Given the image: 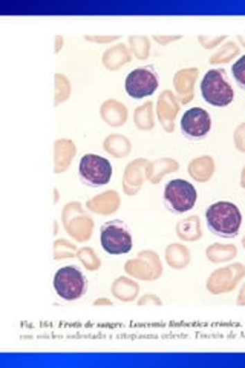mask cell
I'll return each instance as SVG.
<instances>
[{
	"instance_id": "cell-1",
	"label": "cell",
	"mask_w": 245,
	"mask_h": 368,
	"mask_svg": "<svg viewBox=\"0 0 245 368\" xmlns=\"http://www.w3.org/2000/svg\"><path fill=\"white\" fill-rule=\"evenodd\" d=\"M206 220L216 236L235 238L242 225V213L239 207L230 201H218L207 209Z\"/></svg>"
},
{
	"instance_id": "cell-2",
	"label": "cell",
	"mask_w": 245,
	"mask_h": 368,
	"mask_svg": "<svg viewBox=\"0 0 245 368\" xmlns=\"http://www.w3.org/2000/svg\"><path fill=\"white\" fill-rule=\"evenodd\" d=\"M201 96L206 103L216 107H226L233 103L235 91L224 69H210L207 72L201 82Z\"/></svg>"
},
{
	"instance_id": "cell-3",
	"label": "cell",
	"mask_w": 245,
	"mask_h": 368,
	"mask_svg": "<svg viewBox=\"0 0 245 368\" xmlns=\"http://www.w3.org/2000/svg\"><path fill=\"white\" fill-rule=\"evenodd\" d=\"M100 243L109 255H126L132 250V234L121 220L107 221L100 229Z\"/></svg>"
},
{
	"instance_id": "cell-4",
	"label": "cell",
	"mask_w": 245,
	"mask_h": 368,
	"mask_svg": "<svg viewBox=\"0 0 245 368\" xmlns=\"http://www.w3.org/2000/svg\"><path fill=\"white\" fill-rule=\"evenodd\" d=\"M198 201V191L192 183L176 178L165 184L164 203L169 211L183 215L192 211Z\"/></svg>"
},
{
	"instance_id": "cell-5",
	"label": "cell",
	"mask_w": 245,
	"mask_h": 368,
	"mask_svg": "<svg viewBox=\"0 0 245 368\" xmlns=\"http://www.w3.org/2000/svg\"><path fill=\"white\" fill-rule=\"evenodd\" d=\"M54 288L62 299L77 301L88 290V281L77 265H64L55 273Z\"/></svg>"
},
{
	"instance_id": "cell-6",
	"label": "cell",
	"mask_w": 245,
	"mask_h": 368,
	"mask_svg": "<svg viewBox=\"0 0 245 368\" xmlns=\"http://www.w3.org/2000/svg\"><path fill=\"white\" fill-rule=\"evenodd\" d=\"M114 168L109 160L97 154H86L78 163V175L89 187H100L111 182Z\"/></svg>"
},
{
	"instance_id": "cell-7",
	"label": "cell",
	"mask_w": 245,
	"mask_h": 368,
	"mask_svg": "<svg viewBox=\"0 0 245 368\" xmlns=\"http://www.w3.org/2000/svg\"><path fill=\"white\" fill-rule=\"evenodd\" d=\"M62 222L69 236L74 238L75 241L84 243L91 240L93 221L91 216L84 212V209L80 203H68L64 206Z\"/></svg>"
},
{
	"instance_id": "cell-8",
	"label": "cell",
	"mask_w": 245,
	"mask_h": 368,
	"mask_svg": "<svg viewBox=\"0 0 245 368\" xmlns=\"http://www.w3.org/2000/svg\"><path fill=\"white\" fill-rule=\"evenodd\" d=\"M160 82L154 67H141L131 71L126 77L125 89L132 98H147L158 89Z\"/></svg>"
},
{
	"instance_id": "cell-9",
	"label": "cell",
	"mask_w": 245,
	"mask_h": 368,
	"mask_svg": "<svg viewBox=\"0 0 245 368\" xmlns=\"http://www.w3.org/2000/svg\"><path fill=\"white\" fill-rule=\"evenodd\" d=\"M245 277V265L241 263L230 264L215 270L207 279V290L213 295L233 292Z\"/></svg>"
},
{
	"instance_id": "cell-10",
	"label": "cell",
	"mask_w": 245,
	"mask_h": 368,
	"mask_svg": "<svg viewBox=\"0 0 245 368\" xmlns=\"http://www.w3.org/2000/svg\"><path fill=\"white\" fill-rule=\"evenodd\" d=\"M125 270L135 279L155 281L163 275V264L154 250H144L135 259L126 263Z\"/></svg>"
},
{
	"instance_id": "cell-11",
	"label": "cell",
	"mask_w": 245,
	"mask_h": 368,
	"mask_svg": "<svg viewBox=\"0 0 245 368\" xmlns=\"http://www.w3.org/2000/svg\"><path fill=\"white\" fill-rule=\"evenodd\" d=\"M181 131L187 140L201 141L212 131V117L203 107H190L181 117Z\"/></svg>"
},
{
	"instance_id": "cell-12",
	"label": "cell",
	"mask_w": 245,
	"mask_h": 368,
	"mask_svg": "<svg viewBox=\"0 0 245 368\" xmlns=\"http://www.w3.org/2000/svg\"><path fill=\"white\" fill-rule=\"evenodd\" d=\"M179 103L176 96L172 91H163L156 103V115L165 132L175 131V120L179 112Z\"/></svg>"
},
{
	"instance_id": "cell-13",
	"label": "cell",
	"mask_w": 245,
	"mask_h": 368,
	"mask_svg": "<svg viewBox=\"0 0 245 368\" xmlns=\"http://www.w3.org/2000/svg\"><path fill=\"white\" fill-rule=\"evenodd\" d=\"M199 74L198 68H184L179 69L174 77V86L176 98L181 105L190 103L194 98V83Z\"/></svg>"
},
{
	"instance_id": "cell-14",
	"label": "cell",
	"mask_w": 245,
	"mask_h": 368,
	"mask_svg": "<svg viewBox=\"0 0 245 368\" xmlns=\"http://www.w3.org/2000/svg\"><path fill=\"white\" fill-rule=\"evenodd\" d=\"M150 161L146 158H138L132 163H129L122 174V187L127 195H136L143 187L144 179H146V169Z\"/></svg>"
},
{
	"instance_id": "cell-15",
	"label": "cell",
	"mask_w": 245,
	"mask_h": 368,
	"mask_svg": "<svg viewBox=\"0 0 245 368\" xmlns=\"http://www.w3.org/2000/svg\"><path fill=\"white\" fill-rule=\"evenodd\" d=\"M77 154L75 144L68 139H59L54 143V172L63 174Z\"/></svg>"
},
{
	"instance_id": "cell-16",
	"label": "cell",
	"mask_w": 245,
	"mask_h": 368,
	"mask_svg": "<svg viewBox=\"0 0 245 368\" xmlns=\"http://www.w3.org/2000/svg\"><path fill=\"white\" fill-rule=\"evenodd\" d=\"M120 197L115 191H106L103 193L97 195V197L91 198L86 207L89 209L91 212L98 213V215H112L118 211L120 207Z\"/></svg>"
},
{
	"instance_id": "cell-17",
	"label": "cell",
	"mask_w": 245,
	"mask_h": 368,
	"mask_svg": "<svg viewBox=\"0 0 245 368\" xmlns=\"http://www.w3.org/2000/svg\"><path fill=\"white\" fill-rule=\"evenodd\" d=\"M100 115H102L103 121L106 125H109L112 128L122 126L127 121L129 112L126 105H122L118 100H107L100 107Z\"/></svg>"
},
{
	"instance_id": "cell-18",
	"label": "cell",
	"mask_w": 245,
	"mask_h": 368,
	"mask_svg": "<svg viewBox=\"0 0 245 368\" xmlns=\"http://www.w3.org/2000/svg\"><path fill=\"white\" fill-rule=\"evenodd\" d=\"M132 55L129 51L125 43H117L115 46H111L109 49H106L102 62L105 64L106 69L109 71H117L120 68L125 67V64L131 63Z\"/></svg>"
},
{
	"instance_id": "cell-19",
	"label": "cell",
	"mask_w": 245,
	"mask_h": 368,
	"mask_svg": "<svg viewBox=\"0 0 245 368\" xmlns=\"http://www.w3.org/2000/svg\"><path fill=\"white\" fill-rule=\"evenodd\" d=\"M178 169L179 163L174 160V158H160V160L149 163L146 169V178L152 184H158L165 175L170 174V172L174 174V172H178Z\"/></svg>"
},
{
	"instance_id": "cell-20",
	"label": "cell",
	"mask_w": 245,
	"mask_h": 368,
	"mask_svg": "<svg viewBox=\"0 0 245 368\" xmlns=\"http://www.w3.org/2000/svg\"><path fill=\"white\" fill-rule=\"evenodd\" d=\"M175 232L179 240L193 243L199 241L203 238V227H201V220L198 215H190L187 218L178 221Z\"/></svg>"
},
{
	"instance_id": "cell-21",
	"label": "cell",
	"mask_w": 245,
	"mask_h": 368,
	"mask_svg": "<svg viewBox=\"0 0 245 368\" xmlns=\"http://www.w3.org/2000/svg\"><path fill=\"white\" fill-rule=\"evenodd\" d=\"M189 175L198 183H207L215 174V161L210 155L194 158L189 163Z\"/></svg>"
},
{
	"instance_id": "cell-22",
	"label": "cell",
	"mask_w": 245,
	"mask_h": 368,
	"mask_svg": "<svg viewBox=\"0 0 245 368\" xmlns=\"http://www.w3.org/2000/svg\"><path fill=\"white\" fill-rule=\"evenodd\" d=\"M111 292L117 299L122 302H131V301H135V298L138 297L140 286L131 278L120 277L114 281Z\"/></svg>"
},
{
	"instance_id": "cell-23",
	"label": "cell",
	"mask_w": 245,
	"mask_h": 368,
	"mask_svg": "<svg viewBox=\"0 0 245 368\" xmlns=\"http://www.w3.org/2000/svg\"><path fill=\"white\" fill-rule=\"evenodd\" d=\"M165 261L175 270H183L190 264V250L183 244H169L165 249Z\"/></svg>"
},
{
	"instance_id": "cell-24",
	"label": "cell",
	"mask_w": 245,
	"mask_h": 368,
	"mask_svg": "<svg viewBox=\"0 0 245 368\" xmlns=\"http://www.w3.org/2000/svg\"><path fill=\"white\" fill-rule=\"evenodd\" d=\"M103 149L107 154L115 157V158H125L132 150V144L129 141L125 135L121 134H112L109 137H106L103 141Z\"/></svg>"
},
{
	"instance_id": "cell-25",
	"label": "cell",
	"mask_w": 245,
	"mask_h": 368,
	"mask_svg": "<svg viewBox=\"0 0 245 368\" xmlns=\"http://www.w3.org/2000/svg\"><path fill=\"white\" fill-rule=\"evenodd\" d=\"M237 255V249L233 244H221L215 243L212 245H208L206 250V256L210 263L219 264V263H227L230 259H233Z\"/></svg>"
},
{
	"instance_id": "cell-26",
	"label": "cell",
	"mask_w": 245,
	"mask_h": 368,
	"mask_svg": "<svg viewBox=\"0 0 245 368\" xmlns=\"http://www.w3.org/2000/svg\"><path fill=\"white\" fill-rule=\"evenodd\" d=\"M134 123L140 131H152L155 126V117H154V103L150 102V100L136 107L134 114Z\"/></svg>"
},
{
	"instance_id": "cell-27",
	"label": "cell",
	"mask_w": 245,
	"mask_h": 368,
	"mask_svg": "<svg viewBox=\"0 0 245 368\" xmlns=\"http://www.w3.org/2000/svg\"><path fill=\"white\" fill-rule=\"evenodd\" d=\"M241 49L237 46V43L235 42H227L224 45L221 46L219 51H216L210 59H208V63L210 64H221V63H227L230 60H233L235 57L239 55Z\"/></svg>"
},
{
	"instance_id": "cell-28",
	"label": "cell",
	"mask_w": 245,
	"mask_h": 368,
	"mask_svg": "<svg viewBox=\"0 0 245 368\" xmlns=\"http://www.w3.org/2000/svg\"><path fill=\"white\" fill-rule=\"evenodd\" d=\"M129 45H131V51L138 60H147L150 55V40L144 35H132L129 37Z\"/></svg>"
},
{
	"instance_id": "cell-29",
	"label": "cell",
	"mask_w": 245,
	"mask_h": 368,
	"mask_svg": "<svg viewBox=\"0 0 245 368\" xmlns=\"http://www.w3.org/2000/svg\"><path fill=\"white\" fill-rule=\"evenodd\" d=\"M71 96V83L68 80V77H64L63 74H55V106H59L62 103L66 102Z\"/></svg>"
},
{
	"instance_id": "cell-30",
	"label": "cell",
	"mask_w": 245,
	"mask_h": 368,
	"mask_svg": "<svg viewBox=\"0 0 245 368\" xmlns=\"http://www.w3.org/2000/svg\"><path fill=\"white\" fill-rule=\"evenodd\" d=\"M77 258L80 259V263L88 269L89 272H96L100 269V265H102V261H100V258L96 255V252H93L91 247H83L77 252Z\"/></svg>"
},
{
	"instance_id": "cell-31",
	"label": "cell",
	"mask_w": 245,
	"mask_h": 368,
	"mask_svg": "<svg viewBox=\"0 0 245 368\" xmlns=\"http://www.w3.org/2000/svg\"><path fill=\"white\" fill-rule=\"evenodd\" d=\"M77 245L66 240H57L54 243V259H68V258H74L77 256Z\"/></svg>"
},
{
	"instance_id": "cell-32",
	"label": "cell",
	"mask_w": 245,
	"mask_h": 368,
	"mask_svg": "<svg viewBox=\"0 0 245 368\" xmlns=\"http://www.w3.org/2000/svg\"><path fill=\"white\" fill-rule=\"evenodd\" d=\"M232 74L235 82L241 86L242 89H245V55L239 57L232 67Z\"/></svg>"
},
{
	"instance_id": "cell-33",
	"label": "cell",
	"mask_w": 245,
	"mask_h": 368,
	"mask_svg": "<svg viewBox=\"0 0 245 368\" xmlns=\"http://www.w3.org/2000/svg\"><path fill=\"white\" fill-rule=\"evenodd\" d=\"M233 139H235V146L237 148V150L245 154V121L236 128Z\"/></svg>"
},
{
	"instance_id": "cell-34",
	"label": "cell",
	"mask_w": 245,
	"mask_h": 368,
	"mask_svg": "<svg viewBox=\"0 0 245 368\" xmlns=\"http://www.w3.org/2000/svg\"><path fill=\"white\" fill-rule=\"evenodd\" d=\"M198 40L206 49H213L218 45H221L222 42H226V35H216V37H206V35H199Z\"/></svg>"
},
{
	"instance_id": "cell-35",
	"label": "cell",
	"mask_w": 245,
	"mask_h": 368,
	"mask_svg": "<svg viewBox=\"0 0 245 368\" xmlns=\"http://www.w3.org/2000/svg\"><path fill=\"white\" fill-rule=\"evenodd\" d=\"M138 306H163V301L155 297V295L152 293H147V295H144L143 298L138 299Z\"/></svg>"
},
{
	"instance_id": "cell-36",
	"label": "cell",
	"mask_w": 245,
	"mask_h": 368,
	"mask_svg": "<svg viewBox=\"0 0 245 368\" xmlns=\"http://www.w3.org/2000/svg\"><path fill=\"white\" fill-rule=\"evenodd\" d=\"M84 40L96 43H112L118 40V35H100V37H96V35H84Z\"/></svg>"
},
{
	"instance_id": "cell-37",
	"label": "cell",
	"mask_w": 245,
	"mask_h": 368,
	"mask_svg": "<svg viewBox=\"0 0 245 368\" xmlns=\"http://www.w3.org/2000/svg\"><path fill=\"white\" fill-rule=\"evenodd\" d=\"M181 39V35H154V40L160 45H169L172 42H176Z\"/></svg>"
},
{
	"instance_id": "cell-38",
	"label": "cell",
	"mask_w": 245,
	"mask_h": 368,
	"mask_svg": "<svg viewBox=\"0 0 245 368\" xmlns=\"http://www.w3.org/2000/svg\"><path fill=\"white\" fill-rule=\"evenodd\" d=\"M93 306H107V307H112V301L111 299H106V298H100V299H96L93 301Z\"/></svg>"
},
{
	"instance_id": "cell-39",
	"label": "cell",
	"mask_w": 245,
	"mask_h": 368,
	"mask_svg": "<svg viewBox=\"0 0 245 368\" xmlns=\"http://www.w3.org/2000/svg\"><path fill=\"white\" fill-rule=\"evenodd\" d=\"M236 304L237 306H245V284L241 287V292H239V297H237Z\"/></svg>"
},
{
	"instance_id": "cell-40",
	"label": "cell",
	"mask_w": 245,
	"mask_h": 368,
	"mask_svg": "<svg viewBox=\"0 0 245 368\" xmlns=\"http://www.w3.org/2000/svg\"><path fill=\"white\" fill-rule=\"evenodd\" d=\"M62 48H63V37L62 35H57L55 37V54H59Z\"/></svg>"
},
{
	"instance_id": "cell-41",
	"label": "cell",
	"mask_w": 245,
	"mask_h": 368,
	"mask_svg": "<svg viewBox=\"0 0 245 368\" xmlns=\"http://www.w3.org/2000/svg\"><path fill=\"white\" fill-rule=\"evenodd\" d=\"M241 187H242V189H245V166H244L242 175H241Z\"/></svg>"
},
{
	"instance_id": "cell-42",
	"label": "cell",
	"mask_w": 245,
	"mask_h": 368,
	"mask_svg": "<svg viewBox=\"0 0 245 368\" xmlns=\"http://www.w3.org/2000/svg\"><path fill=\"white\" fill-rule=\"evenodd\" d=\"M237 40H239L241 45L245 48V35H239V37H237Z\"/></svg>"
},
{
	"instance_id": "cell-43",
	"label": "cell",
	"mask_w": 245,
	"mask_h": 368,
	"mask_svg": "<svg viewBox=\"0 0 245 368\" xmlns=\"http://www.w3.org/2000/svg\"><path fill=\"white\" fill-rule=\"evenodd\" d=\"M54 193H55V203H57V200H59V192L54 191Z\"/></svg>"
},
{
	"instance_id": "cell-44",
	"label": "cell",
	"mask_w": 245,
	"mask_h": 368,
	"mask_svg": "<svg viewBox=\"0 0 245 368\" xmlns=\"http://www.w3.org/2000/svg\"><path fill=\"white\" fill-rule=\"evenodd\" d=\"M242 245H244V249H245V235H244V238H242Z\"/></svg>"
}]
</instances>
